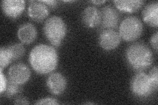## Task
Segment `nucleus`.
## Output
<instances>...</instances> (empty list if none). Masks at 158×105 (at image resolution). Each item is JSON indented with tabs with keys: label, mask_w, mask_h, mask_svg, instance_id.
I'll return each instance as SVG.
<instances>
[{
	"label": "nucleus",
	"mask_w": 158,
	"mask_h": 105,
	"mask_svg": "<svg viewBox=\"0 0 158 105\" xmlns=\"http://www.w3.org/2000/svg\"><path fill=\"white\" fill-rule=\"evenodd\" d=\"M148 77L150 78V80L152 83L154 90L156 91L158 86V71L157 67L156 66L152 68L151 71L150 72V74H148Z\"/></svg>",
	"instance_id": "6ab92c4d"
},
{
	"label": "nucleus",
	"mask_w": 158,
	"mask_h": 105,
	"mask_svg": "<svg viewBox=\"0 0 158 105\" xmlns=\"http://www.w3.org/2000/svg\"><path fill=\"white\" fill-rule=\"evenodd\" d=\"M113 3L121 11L131 13L138 11L144 3V2L136 0V1H114Z\"/></svg>",
	"instance_id": "2eb2a0df"
},
{
	"label": "nucleus",
	"mask_w": 158,
	"mask_h": 105,
	"mask_svg": "<svg viewBox=\"0 0 158 105\" xmlns=\"http://www.w3.org/2000/svg\"><path fill=\"white\" fill-rule=\"evenodd\" d=\"M143 31V24L139 18L128 17L121 22L119 26V35L127 42L135 41L139 38Z\"/></svg>",
	"instance_id": "20e7f679"
},
{
	"label": "nucleus",
	"mask_w": 158,
	"mask_h": 105,
	"mask_svg": "<svg viewBox=\"0 0 158 105\" xmlns=\"http://www.w3.org/2000/svg\"><path fill=\"white\" fill-rule=\"evenodd\" d=\"M101 23L103 28L113 30L117 28L119 21V14L115 8L110 6L103 7L100 11Z\"/></svg>",
	"instance_id": "6e6552de"
},
{
	"label": "nucleus",
	"mask_w": 158,
	"mask_h": 105,
	"mask_svg": "<svg viewBox=\"0 0 158 105\" xmlns=\"http://www.w3.org/2000/svg\"><path fill=\"white\" fill-rule=\"evenodd\" d=\"M7 83V80L6 77L4 76L2 71L0 72V93H3L5 91V89L6 88Z\"/></svg>",
	"instance_id": "412c9836"
},
{
	"label": "nucleus",
	"mask_w": 158,
	"mask_h": 105,
	"mask_svg": "<svg viewBox=\"0 0 158 105\" xmlns=\"http://www.w3.org/2000/svg\"><path fill=\"white\" fill-rule=\"evenodd\" d=\"M106 1H92L91 3L95 4V5H98V4H102L103 3H105Z\"/></svg>",
	"instance_id": "393cba45"
},
{
	"label": "nucleus",
	"mask_w": 158,
	"mask_h": 105,
	"mask_svg": "<svg viewBox=\"0 0 158 105\" xmlns=\"http://www.w3.org/2000/svg\"><path fill=\"white\" fill-rule=\"evenodd\" d=\"M9 79L17 83L23 85L28 81L31 77V71L23 63L15 64L9 68L8 71Z\"/></svg>",
	"instance_id": "0eeeda50"
},
{
	"label": "nucleus",
	"mask_w": 158,
	"mask_h": 105,
	"mask_svg": "<svg viewBox=\"0 0 158 105\" xmlns=\"http://www.w3.org/2000/svg\"><path fill=\"white\" fill-rule=\"evenodd\" d=\"M17 36L19 40L25 44L32 43L37 36V31L35 26L31 23H25L19 27Z\"/></svg>",
	"instance_id": "ddd939ff"
},
{
	"label": "nucleus",
	"mask_w": 158,
	"mask_h": 105,
	"mask_svg": "<svg viewBox=\"0 0 158 105\" xmlns=\"http://www.w3.org/2000/svg\"><path fill=\"white\" fill-rule=\"evenodd\" d=\"M12 61H15L23 57L25 49L21 43H16L6 47Z\"/></svg>",
	"instance_id": "dca6fc26"
},
{
	"label": "nucleus",
	"mask_w": 158,
	"mask_h": 105,
	"mask_svg": "<svg viewBox=\"0 0 158 105\" xmlns=\"http://www.w3.org/2000/svg\"><path fill=\"white\" fill-rule=\"evenodd\" d=\"M143 19L151 26L157 28L158 24V3L153 2L148 3L142 11Z\"/></svg>",
	"instance_id": "4468645a"
},
{
	"label": "nucleus",
	"mask_w": 158,
	"mask_h": 105,
	"mask_svg": "<svg viewBox=\"0 0 158 105\" xmlns=\"http://www.w3.org/2000/svg\"><path fill=\"white\" fill-rule=\"evenodd\" d=\"M126 59L131 67L142 72L151 66L153 62V55L146 45L138 42L128 47L126 51Z\"/></svg>",
	"instance_id": "f03ea898"
},
{
	"label": "nucleus",
	"mask_w": 158,
	"mask_h": 105,
	"mask_svg": "<svg viewBox=\"0 0 158 105\" xmlns=\"http://www.w3.org/2000/svg\"><path fill=\"white\" fill-rule=\"evenodd\" d=\"M132 93L138 97H147L154 91L148 75L143 72L135 75L131 84Z\"/></svg>",
	"instance_id": "39448f33"
},
{
	"label": "nucleus",
	"mask_w": 158,
	"mask_h": 105,
	"mask_svg": "<svg viewBox=\"0 0 158 105\" xmlns=\"http://www.w3.org/2000/svg\"><path fill=\"white\" fill-rule=\"evenodd\" d=\"M49 7L41 1H32L28 7V16L37 22L42 21L49 14Z\"/></svg>",
	"instance_id": "9b49d317"
},
{
	"label": "nucleus",
	"mask_w": 158,
	"mask_h": 105,
	"mask_svg": "<svg viewBox=\"0 0 158 105\" xmlns=\"http://www.w3.org/2000/svg\"><path fill=\"white\" fill-rule=\"evenodd\" d=\"M47 87L52 94L60 95L67 87V80L61 73L55 72L49 75L47 79Z\"/></svg>",
	"instance_id": "9d476101"
},
{
	"label": "nucleus",
	"mask_w": 158,
	"mask_h": 105,
	"mask_svg": "<svg viewBox=\"0 0 158 105\" xmlns=\"http://www.w3.org/2000/svg\"><path fill=\"white\" fill-rule=\"evenodd\" d=\"M2 9L8 17L17 18L25 9V2L23 0H3L2 2Z\"/></svg>",
	"instance_id": "1a4fd4ad"
},
{
	"label": "nucleus",
	"mask_w": 158,
	"mask_h": 105,
	"mask_svg": "<svg viewBox=\"0 0 158 105\" xmlns=\"http://www.w3.org/2000/svg\"><path fill=\"white\" fill-rule=\"evenodd\" d=\"M36 104H58L59 103L56 101V99L51 98V97H46L42 99H40L35 103Z\"/></svg>",
	"instance_id": "aec40b11"
},
{
	"label": "nucleus",
	"mask_w": 158,
	"mask_h": 105,
	"mask_svg": "<svg viewBox=\"0 0 158 105\" xmlns=\"http://www.w3.org/2000/svg\"><path fill=\"white\" fill-rule=\"evenodd\" d=\"M82 21L88 28H95L101 23L100 11L94 6H88L83 10Z\"/></svg>",
	"instance_id": "f8f14e48"
},
{
	"label": "nucleus",
	"mask_w": 158,
	"mask_h": 105,
	"mask_svg": "<svg viewBox=\"0 0 158 105\" xmlns=\"http://www.w3.org/2000/svg\"><path fill=\"white\" fill-rule=\"evenodd\" d=\"M157 38H158V34L156 32L151 38L150 43L152 46L155 49L156 52H157Z\"/></svg>",
	"instance_id": "4be33fe9"
},
{
	"label": "nucleus",
	"mask_w": 158,
	"mask_h": 105,
	"mask_svg": "<svg viewBox=\"0 0 158 105\" xmlns=\"http://www.w3.org/2000/svg\"><path fill=\"white\" fill-rule=\"evenodd\" d=\"M29 62L34 71L40 74H46L53 71L57 67L58 55L54 47L40 44L30 53Z\"/></svg>",
	"instance_id": "f257e3e1"
},
{
	"label": "nucleus",
	"mask_w": 158,
	"mask_h": 105,
	"mask_svg": "<svg viewBox=\"0 0 158 105\" xmlns=\"http://www.w3.org/2000/svg\"><path fill=\"white\" fill-rule=\"evenodd\" d=\"M98 40L102 49L111 51L117 48L120 44L121 36L114 30L106 29L101 32Z\"/></svg>",
	"instance_id": "423d86ee"
},
{
	"label": "nucleus",
	"mask_w": 158,
	"mask_h": 105,
	"mask_svg": "<svg viewBox=\"0 0 158 105\" xmlns=\"http://www.w3.org/2000/svg\"><path fill=\"white\" fill-rule=\"evenodd\" d=\"M41 2H43L44 4H46L48 7H52V8H54L55 7H56L57 4V2L54 1V0H52V1H41Z\"/></svg>",
	"instance_id": "b1692460"
},
{
	"label": "nucleus",
	"mask_w": 158,
	"mask_h": 105,
	"mask_svg": "<svg viewBox=\"0 0 158 105\" xmlns=\"http://www.w3.org/2000/svg\"><path fill=\"white\" fill-rule=\"evenodd\" d=\"M44 34L54 46H59L67 34V25L59 17L53 16L47 19L44 26Z\"/></svg>",
	"instance_id": "7ed1b4c3"
},
{
	"label": "nucleus",
	"mask_w": 158,
	"mask_h": 105,
	"mask_svg": "<svg viewBox=\"0 0 158 105\" xmlns=\"http://www.w3.org/2000/svg\"><path fill=\"white\" fill-rule=\"evenodd\" d=\"M14 104H30L28 100L23 97H17L14 101Z\"/></svg>",
	"instance_id": "5701e85b"
},
{
	"label": "nucleus",
	"mask_w": 158,
	"mask_h": 105,
	"mask_svg": "<svg viewBox=\"0 0 158 105\" xmlns=\"http://www.w3.org/2000/svg\"><path fill=\"white\" fill-rule=\"evenodd\" d=\"M22 89V85L17 83L9 79V80H7L6 88L5 89L4 92L6 93V97L11 98L15 96L16 95L19 94V93H21Z\"/></svg>",
	"instance_id": "f3484780"
},
{
	"label": "nucleus",
	"mask_w": 158,
	"mask_h": 105,
	"mask_svg": "<svg viewBox=\"0 0 158 105\" xmlns=\"http://www.w3.org/2000/svg\"><path fill=\"white\" fill-rule=\"evenodd\" d=\"M11 61L12 60L7 48L2 47L1 51H0V68H1V71H3V69L6 67Z\"/></svg>",
	"instance_id": "a211bd4d"
}]
</instances>
